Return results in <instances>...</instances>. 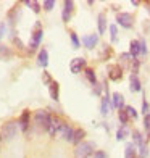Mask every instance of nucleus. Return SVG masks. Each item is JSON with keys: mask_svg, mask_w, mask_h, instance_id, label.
<instances>
[{"mask_svg": "<svg viewBox=\"0 0 150 158\" xmlns=\"http://www.w3.org/2000/svg\"><path fill=\"white\" fill-rule=\"evenodd\" d=\"M16 131H18V123L16 121H8V123H5L3 127H2V139L11 140L16 135Z\"/></svg>", "mask_w": 150, "mask_h": 158, "instance_id": "obj_3", "label": "nucleus"}, {"mask_svg": "<svg viewBox=\"0 0 150 158\" xmlns=\"http://www.w3.org/2000/svg\"><path fill=\"white\" fill-rule=\"evenodd\" d=\"M124 111L131 119H137V111H135V108H132V106H124Z\"/></svg>", "mask_w": 150, "mask_h": 158, "instance_id": "obj_27", "label": "nucleus"}, {"mask_svg": "<svg viewBox=\"0 0 150 158\" xmlns=\"http://www.w3.org/2000/svg\"><path fill=\"white\" fill-rule=\"evenodd\" d=\"M148 134H150V127H148Z\"/></svg>", "mask_w": 150, "mask_h": 158, "instance_id": "obj_40", "label": "nucleus"}, {"mask_svg": "<svg viewBox=\"0 0 150 158\" xmlns=\"http://www.w3.org/2000/svg\"><path fill=\"white\" fill-rule=\"evenodd\" d=\"M11 56L13 53L8 47H0V60H10Z\"/></svg>", "mask_w": 150, "mask_h": 158, "instance_id": "obj_24", "label": "nucleus"}, {"mask_svg": "<svg viewBox=\"0 0 150 158\" xmlns=\"http://www.w3.org/2000/svg\"><path fill=\"white\" fill-rule=\"evenodd\" d=\"M118 118H119V121H121V124L126 126V123H127V119H129V116L126 114L124 108H123V110H119V113H118Z\"/></svg>", "mask_w": 150, "mask_h": 158, "instance_id": "obj_29", "label": "nucleus"}, {"mask_svg": "<svg viewBox=\"0 0 150 158\" xmlns=\"http://www.w3.org/2000/svg\"><path fill=\"white\" fill-rule=\"evenodd\" d=\"M131 58H132V56H131L129 53H121V55H119V60H121V61H129Z\"/></svg>", "mask_w": 150, "mask_h": 158, "instance_id": "obj_36", "label": "nucleus"}, {"mask_svg": "<svg viewBox=\"0 0 150 158\" xmlns=\"http://www.w3.org/2000/svg\"><path fill=\"white\" fill-rule=\"evenodd\" d=\"M50 119H52V116H50V113L45 111V110H39V111H35V114H34V123L37 124L40 129H45V131H47V127L50 124Z\"/></svg>", "mask_w": 150, "mask_h": 158, "instance_id": "obj_2", "label": "nucleus"}, {"mask_svg": "<svg viewBox=\"0 0 150 158\" xmlns=\"http://www.w3.org/2000/svg\"><path fill=\"white\" fill-rule=\"evenodd\" d=\"M29 121H31V113H29V110H24L18 119V126L21 127V131H27V127L31 124Z\"/></svg>", "mask_w": 150, "mask_h": 158, "instance_id": "obj_8", "label": "nucleus"}, {"mask_svg": "<svg viewBox=\"0 0 150 158\" xmlns=\"http://www.w3.org/2000/svg\"><path fill=\"white\" fill-rule=\"evenodd\" d=\"M73 10H74V3L71 2V0H66L65 2V10H63V15H61V18H63L65 23H68V21L71 19V13H73Z\"/></svg>", "mask_w": 150, "mask_h": 158, "instance_id": "obj_12", "label": "nucleus"}, {"mask_svg": "<svg viewBox=\"0 0 150 158\" xmlns=\"http://www.w3.org/2000/svg\"><path fill=\"white\" fill-rule=\"evenodd\" d=\"M58 90H60V85H58V82H52L48 85V92H50V97H52L53 100H58Z\"/></svg>", "mask_w": 150, "mask_h": 158, "instance_id": "obj_21", "label": "nucleus"}, {"mask_svg": "<svg viewBox=\"0 0 150 158\" xmlns=\"http://www.w3.org/2000/svg\"><path fill=\"white\" fill-rule=\"evenodd\" d=\"M139 66H140V63L137 61V60H132V66H131V73L135 76V73L139 71Z\"/></svg>", "mask_w": 150, "mask_h": 158, "instance_id": "obj_33", "label": "nucleus"}, {"mask_svg": "<svg viewBox=\"0 0 150 158\" xmlns=\"http://www.w3.org/2000/svg\"><path fill=\"white\" fill-rule=\"evenodd\" d=\"M97 42H98V35L97 34H89V35H85V37L82 39V44L87 48H94L97 45Z\"/></svg>", "mask_w": 150, "mask_h": 158, "instance_id": "obj_14", "label": "nucleus"}, {"mask_svg": "<svg viewBox=\"0 0 150 158\" xmlns=\"http://www.w3.org/2000/svg\"><path fill=\"white\" fill-rule=\"evenodd\" d=\"M84 68H85V60L84 58H73L69 63V69L73 74H79Z\"/></svg>", "mask_w": 150, "mask_h": 158, "instance_id": "obj_6", "label": "nucleus"}, {"mask_svg": "<svg viewBox=\"0 0 150 158\" xmlns=\"http://www.w3.org/2000/svg\"><path fill=\"white\" fill-rule=\"evenodd\" d=\"M53 6H55V2H53V0H45V2H44V10H47V11L53 10Z\"/></svg>", "mask_w": 150, "mask_h": 158, "instance_id": "obj_32", "label": "nucleus"}, {"mask_svg": "<svg viewBox=\"0 0 150 158\" xmlns=\"http://www.w3.org/2000/svg\"><path fill=\"white\" fill-rule=\"evenodd\" d=\"M94 158H108V156H106V153L103 152V150H97V152L94 153Z\"/></svg>", "mask_w": 150, "mask_h": 158, "instance_id": "obj_35", "label": "nucleus"}, {"mask_svg": "<svg viewBox=\"0 0 150 158\" xmlns=\"http://www.w3.org/2000/svg\"><path fill=\"white\" fill-rule=\"evenodd\" d=\"M84 137H85V131L81 127L74 129L73 132V139H71V143H76V145H79L81 142H84Z\"/></svg>", "mask_w": 150, "mask_h": 158, "instance_id": "obj_13", "label": "nucleus"}, {"mask_svg": "<svg viewBox=\"0 0 150 158\" xmlns=\"http://www.w3.org/2000/svg\"><path fill=\"white\" fill-rule=\"evenodd\" d=\"M132 139H134V145H137V143H142V142H145L144 137H142V134L139 131H134L132 132Z\"/></svg>", "mask_w": 150, "mask_h": 158, "instance_id": "obj_28", "label": "nucleus"}, {"mask_svg": "<svg viewBox=\"0 0 150 158\" xmlns=\"http://www.w3.org/2000/svg\"><path fill=\"white\" fill-rule=\"evenodd\" d=\"M69 39H71V44H73V48H79V39H77V35L74 34V32H71L69 34Z\"/></svg>", "mask_w": 150, "mask_h": 158, "instance_id": "obj_31", "label": "nucleus"}, {"mask_svg": "<svg viewBox=\"0 0 150 158\" xmlns=\"http://www.w3.org/2000/svg\"><path fill=\"white\" fill-rule=\"evenodd\" d=\"M61 121L58 119V118H55V116H52V119H50V124H48V127H47V132L50 134V135H56L60 132V127H61Z\"/></svg>", "mask_w": 150, "mask_h": 158, "instance_id": "obj_9", "label": "nucleus"}, {"mask_svg": "<svg viewBox=\"0 0 150 158\" xmlns=\"http://www.w3.org/2000/svg\"><path fill=\"white\" fill-rule=\"evenodd\" d=\"M0 140H2V134H0Z\"/></svg>", "mask_w": 150, "mask_h": 158, "instance_id": "obj_39", "label": "nucleus"}, {"mask_svg": "<svg viewBox=\"0 0 150 158\" xmlns=\"http://www.w3.org/2000/svg\"><path fill=\"white\" fill-rule=\"evenodd\" d=\"M37 64L39 66H42V68H45L47 64H48V52L45 48H42L40 52H39V55H37Z\"/></svg>", "mask_w": 150, "mask_h": 158, "instance_id": "obj_17", "label": "nucleus"}, {"mask_svg": "<svg viewBox=\"0 0 150 158\" xmlns=\"http://www.w3.org/2000/svg\"><path fill=\"white\" fill-rule=\"evenodd\" d=\"M142 111H144L145 113V116H147V114H148V103H147V100H144V102H142Z\"/></svg>", "mask_w": 150, "mask_h": 158, "instance_id": "obj_37", "label": "nucleus"}, {"mask_svg": "<svg viewBox=\"0 0 150 158\" xmlns=\"http://www.w3.org/2000/svg\"><path fill=\"white\" fill-rule=\"evenodd\" d=\"M139 44H140V55H145V53H147V44H145V40L140 39Z\"/></svg>", "mask_w": 150, "mask_h": 158, "instance_id": "obj_34", "label": "nucleus"}, {"mask_svg": "<svg viewBox=\"0 0 150 158\" xmlns=\"http://www.w3.org/2000/svg\"><path fill=\"white\" fill-rule=\"evenodd\" d=\"M95 150V143L94 142H89V140H84L81 142L79 145H76V150H74V158H89Z\"/></svg>", "mask_w": 150, "mask_h": 158, "instance_id": "obj_1", "label": "nucleus"}, {"mask_svg": "<svg viewBox=\"0 0 150 158\" xmlns=\"http://www.w3.org/2000/svg\"><path fill=\"white\" fill-rule=\"evenodd\" d=\"M85 77H87V79H89V82H92V84H95V82H97L95 73H94V69H90V68H85Z\"/></svg>", "mask_w": 150, "mask_h": 158, "instance_id": "obj_26", "label": "nucleus"}, {"mask_svg": "<svg viewBox=\"0 0 150 158\" xmlns=\"http://www.w3.org/2000/svg\"><path fill=\"white\" fill-rule=\"evenodd\" d=\"M134 148H135V155H137L139 158H147V155H148V148H147V143H145V142L134 145Z\"/></svg>", "mask_w": 150, "mask_h": 158, "instance_id": "obj_16", "label": "nucleus"}, {"mask_svg": "<svg viewBox=\"0 0 150 158\" xmlns=\"http://www.w3.org/2000/svg\"><path fill=\"white\" fill-rule=\"evenodd\" d=\"M73 132H74L73 127H71L69 124H66V123H63L61 127H60V132H58V134L61 135L63 139H66L68 142H71V139H73Z\"/></svg>", "mask_w": 150, "mask_h": 158, "instance_id": "obj_10", "label": "nucleus"}, {"mask_svg": "<svg viewBox=\"0 0 150 158\" xmlns=\"http://www.w3.org/2000/svg\"><path fill=\"white\" fill-rule=\"evenodd\" d=\"M129 89L132 92H140L142 90V85H140V81H139L137 76L131 74V77H129Z\"/></svg>", "mask_w": 150, "mask_h": 158, "instance_id": "obj_18", "label": "nucleus"}, {"mask_svg": "<svg viewBox=\"0 0 150 158\" xmlns=\"http://www.w3.org/2000/svg\"><path fill=\"white\" fill-rule=\"evenodd\" d=\"M42 34H44V31H42V27H40V24L37 23L35 24V31L32 32V37H31V42H29V50L31 52H34L35 48L39 47V44H40V40H42Z\"/></svg>", "mask_w": 150, "mask_h": 158, "instance_id": "obj_4", "label": "nucleus"}, {"mask_svg": "<svg viewBox=\"0 0 150 158\" xmlns=\"http://www.w3.org/2000/svg\"><path fill=\"white\" fill-rule=\"evenodd\" d=\"M116 21H118L119 26L129 29V27H132V24H134V16L131 15V13H126V11L124 13H118V15H116Z\"/></svg>", "mask_w": 150, "mask_h": 158, "instance_id": "obj_5", "label": "nucleus"}, {"mask_svg": "<svg viewBox=\"0 0 150 158\" xmlns=\"http://www.w3.org/2000/svg\"><path fill=\"white\" fill-rule=\"evenodd\" d=\"M97 29H98V35L103 34L106 29V18H105V13H100L97 16Z\"/></svg>", "mask_w": 150, "mask_h": 158, "instance_id": "obj_19", "label": "nucleus"}, {"mask_svg": "<svg viewBox=\"0 0 150 158\" xmlns=\"http://www.w3.org/2000/svg\"><path fill=\"white\" fill-rule=\"evenodd\" d=\"M108 77L111 81H119V79L123 77V68H121L119 64H111L108 68Z\"/></svg>", "mask_w": 150, "mask_h": 158, "instance_id": "obj_7", "label": "nucleus"}, {"mask_svg": "<svg viewBox=\"0 0 150 158\" xmlns=\"http://www.w3.org/2000/svg\"><path fill=\"white\" fill-rule=\"evenodd\" d=\"M111 105L113 108L116 110H123L124 108V97L119 94V92H115V94L111 95Z\"/></svg>", "mask_w": 150, "mask_h": 158, "instance_id": "obj_11", "label": "nucleus"}, {"mask_svg": "<svg viewBox=\"0 0 150 158\" xmlns=\"http://www.w3.org/2000/svg\"><path fill=\"white\" fill-rule=\"evenodd\" d=\"M124 158H137V155H135V148H134V143H127V145H126Z\"/></svg>", "mask_w": 150, "mask_h": 158, "instance_id": "obj_22", "label": "nucleus"}, {"mask_svg": "<svg viewBox=\"0 0 150 158\" xmlns=\"http://www.w3.org/2000/svg\"><path fill=\"white\" fill-rule=\"evenodd\" d=\"M129 55L132 56L134 60H137V56L140 55V44H139V40H132L129 44Z\"/></svg>", "mask_w": 150, "mask_h": 158, "instance_id": "obj_15", "label": "nucleus"}, {"mask_svg": "<svg viewBox=\"0 0 150 158\" xmlns=\"http://www.w3.org/2000/svg\"><path fill=\"white\" fill-rule=\"evenodd\" d=\"M127 135H129V129H127L126 126H121V127L118 129V132H116V139H118V140H124Z\"/></svg>", "mask_w": 150, "mask_h": 158, "instance_id": "obj_23", "label": "nucleus"}, {"mask_svg": "<svg viewBox=\"0 0 150 158\" xmlns=\"http://www.w3.org/2000/svg\"><path fill=\"white\" fill-rule=\"evenodd\" d=\"M26 5H27V6H31V10H32L34 13H39V11H40V5H39V2H31V0H27Z\"/></svg>", "mask_w": 150, "mask_h": 158, "instance_id": "obj_30", "label": "nucleus"}, {"mask_svg": "<svg viewBox=\"0 0 150 158\" xmlns=\"http://www.w3.org/2000/svg\"><path fill=\"white\" fill-rule=\"evenodd\" d=\"M111 108H113L111 100H110L108 97H103V98H102V114H103V116H106V114L111 111Z\"/></svg>", "mask_w": 150, "mask_h": 158, "instance_id": "obj_20", "label": "nucleus"}, {"mask_svg": "<svg viewBox=\"0 0 150 158\" xmlns=\"http://www.w3.org/2000/svg\"><path fill=\"white\" fill-rule=\"evenodd\" d=\"M15 44H16V45H18V47H19V48H23V42H21V40H19V39H18V37H16V39H15Z\"/></svg>", "mask_w": 150, "mask_h": 158, "instance_id": "obj_38", "label": "nucleus"}, {"mask_svg": "<svg viewBox=\"0 0 150 158\" xmlns=\"http://www.w3.org/2000/svg\"><path fill=\"white\" fill-rule=\"evenodd\" d=\"M110 40H111V44H115L118 40V27L115 24L110 26Z\"/></svg>", "mask_w": 150, "mask_h": 158, "instance_id": "obj_25", "label": "nucleus"}]
</instances>
